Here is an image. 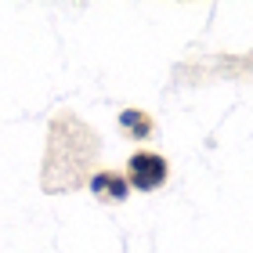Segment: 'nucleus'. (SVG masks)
<instances>
[{
	"label": "nucleus",
	"mask_w": 253,
	"mask_h": 253,
	"mask_svg": "<svg viewBox=\"0 0 253 253\" xmlns=\"http://www.w3.org/2000/svg\"><path fill=\"white\" fill-rule=\"evenodd\" d=\"M126 188H130V185H126V181L123 177H109V199H123V195H126Z\"/></svg>",
	"instance_id": "3"
},
{
	"label": "nucleus",
	"mask_w": 253,
	"mask_h": 253,
	"mask_svg": "<svg viewBox=\"0 0 253 253\" xmlns=\"http://www.w3.org/2000/svg\"><path fill=\"white\" fill-rule=\"evenodd\" d=\"M167 181V159L156 152H137L130 156V185L141 192H152Z\"/></svg>",
	"instance_id": "1"
},
{
	"label": "nucleus",
	"mask_w": 253,
	"mask_h": 253,
	"mask_svg": "<svg viewBox=\"0 0 253 253\" xmlns=\"http://www.w3.org/2000/svg\"><path fill=\"white\" fill-rule=\"evenodd\" d=\"M120 123L126 126V130H134V137H148V120H141V112L137 109H126V112H120Z\"/></svg>",
	"instance_id": "2"
},
{
	"label": "nucleus",
	"mask_w": 253,
	"mask_h": 253,
	"mask_svg": "<svg viewBox=\"0 0 253 253\" xmlns=\"http://www.w3.org/2000/svg\"><path fill=\"white\" fill-rule=\"evenodd\" d=\"M90 188H94V192H105V188H109V174H94V177H90Z\"/></svg>",
	"instance_id": "4"
}]
</instances>
